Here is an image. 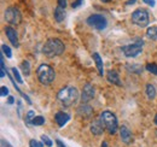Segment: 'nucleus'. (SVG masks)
Instances as JSON below:
<instances>
[{"instance_id": "7ed1b4c3", "label": "nucleus", "mask_w": 157, "mask_h": 147, "mask_svg": "<svg viewBox=\"0 0 157 147\" xmlns=\"http://www.w3.org/2000/svg\"><path fill=\"white\" fill-rule=\"evenodd\" d=\"M36 76H38V80L41 85L48 86L55 81L56 73H55L53 68L50 66L48 64H41L36 70Z\"/></svg>"}, {"instance_id": "f03ea898", "label": "nucleus", "mask_w": 157, "mask_h": 147, "mask_svg": "<svg viewBox=\"0 0 157 147\" xmlns=\"http://www.w3.org/2000/svg\"><path fill=\"white\" fill-rule=\"evenodd\" d=\"M64 43L59 39H50L42 47V53L46 57H57L64 52Z\"/></svg>"}, {"instance_id": "c9c22d12", "label": "nucleus", "mask_w": 157, "mask_h": 147, "mask_svg": "<svg viewBox=\"0 0 157 147\" xmlns=\"http://www.w3.org/2000/svg\"><path fill=\"white\" fill-rule=\"evenodd\" d=\"M56 144H57V146L58 147H67L63 142H62V141H60V140H56Z\"/></svg>"}, {"instance_id": "a19ab883", "label": "nucleus", "mask_w": 157, "mask_h": 147, "mask_svg": "<svg viewBox=\"0 0 157 147\" xmlns=\"http://www.w3.org/2000/svg\"><path fill=\"white\" fill-rule=\"evenodd\" d=\"M39 147H44V145H42L41 142H39Z\"/></svg>"}, {"instance_id": "6ab92c4d", "label": "nucleus", "mask_w": 157, "mask_h": 147, "mask_svg": "<svg viewBox=\"0 0 157 147\" xmlns=\"http://www.w3.org/2000/svg\"><path fill=\"white\" fill-rule=\"evenodd\" d=\"M126 68L128 69V71L134 74H141L143 73V66L139 64H127Z\"/></svg>"}, {"instance_id": "aec40b11", "label": "nucleus", "mask_w": 157, "mask_h": 147, "mask_svg": "<svg viewBox=\"0 0 157 147\" xmlns=\"http://www.w3.org/2000/svg\"><path fill=\"white\" fill-rule=\"evenodd\" d=\"M146 36L149 39H151V40L157 41V27H150L146 30Z\"/></svg>"}, {"instance_id": "e433bc0d", "label": "nucleus", "mask_w": 157, "mask_h": 147, "mask_svg": "<svg viewBox=\"0 0 157 147\" xmlns=\"http://www.w3.org/2000/svg\"><path fill=\"white\" fill-rule=\"evenodd\" d=\"M136 1H137V0H128V1L126 2V4H127V5H133V4L136 2Z\"/></svg>"}, {"instance_id": "c85d7f7f", "label": "nucleus", "mask_w": 157, "mask_h": 147, "mask_svg": "<svg viewBox=\"0 0 157 147\" xmlns=\"http://www.w3.org/2000/svg\"><path fill=\"white\" fill-rule=\"evenodd\" d=\"M0 95H1V96L9 95V88H7L6 86H2V87H1V89H0Z\"/></svg>"}, {"instance_id": "f8f14e48", "label": "nucleus", "mask_w": 157, "mask_h": 147, "mask_svg": "<svg viewBox=\"0 0 157 147\" xmlns=\"http://www.w3.org/2000/svg\"><path fill=\"white\" fill-rule=\"evenodd\" d=\"M120 136H121L122 142H124L127 145L132 142V133H131V130L127 128L126 126H122L120 128Z\"/></svg>"}, {"instance_id": "79ce46f5", "label": "nucleus", "mask_w": 157, "mask_h": 147, "mask_svg": "<svg viewBox=\"0 0 157 147\" xmlns=\"http://www.w3.org/2000/svg\"><path fill=\"white\" fill-rule=\"evenodd\" d=\"M156 135H157V130H156Z\"/></svg>"}, {"instance_id": "9d476101", "label": "nucleus", "mask_w": 157, "mask_h": 147, "mask_svg": "<svg viewBox=\"0 0 157 147\" xmlns=\"http://www.w3.org/2000/svg\"><path fill=\"white\" fill-rule=\"evenodd\" d=\"M5 34L9 39V41L12 43V46L15 47H18L20 46V42H18V36H17V32L12 28V27H5Z\"/></svg>"}, {"instance_id": "2f4dec72", "label": "nucleus", "mask_w": 157, "mask_h": 147, "mask_svg": "<svg viewBox=\"0 0 157 147\" xmlns=\"http://www.w3.org/2000/svg\"><path fill=\"white\" fill-rule=\"evenodd\" d=\"M29 147H39V142L36 140H30L29 141Z\"/></svg>"}, {"instance_id": "4be33fe9", "label": "nucleus", "mask_w": 157, "mask_h": 147, "mask_svg": "<svg viewBox=\"0 0 157 147\" xmlns=\"http://www.w3.org/2000/svg\"><path fill=\"white\" fill-rule=\"evenodd\" d=\"M36 116H35V113H34V111H28V113H27V116H25V123L28 124V126H30V124H33V121H34V118H35Z\"/></svg>"}, {"instance_id": "a211bd4d", "label": "nucleus", "mask_w": 157, "mask_h": 147, "mask_svg": "<svg viewBox=\"0 0 157 147\" xmlns=\"http://www.w3.org/2000/svg\"><path fill=\"white\" fill-rule=\"evenodd\" d=\"M146 95H147V98L150 100H154L155 99V96H156V89H155L154 85H151V83H147L146 85Z\"/></svg>"}, {"instance_id": "ddd939ff", "label": "nucleus", "mask_w": 157, "mask_h": 147, "mask_svg": "<svg viewBox=\"0 0 157 147\" xmlns=\"http://www.w3.org/2000/svg\"><path fill=\"white\" fill-rule=\"evenodd\" d=\"M104 124H103V122L100 121V118L99 119H94L92 123H91V131L94 134V135H101L103 134V131H104Z\"/></svg>"}, {"instance_id": "473e14b6", "label": "nucleus", "mask_w": 157, "mask_h": 147, "mask_svg": "<svg viewBox=\"0 0 157 147\" xmlns=\"http://www.w3.org/2000/svg\"><path fill=\"white\" fill-rule=\"evenodd\" d=\"M57 1H58V6L65 9V6H67V0H57Z\"/></svg>"}, {"instance_id": "f257e3e1", "label": "nucleus", "mask_w": 157, "mask_h": 147, "mask_svg": "<svg viewBox=\"0 0 157 147\" xmlns=\"http://www.w3.org/2000/svg\"><path fill=\"white\" fill-rule=\"evenodd\" d=\"M57 99L64 107L73 106L78 99V92L75 87H64L57 94Z\"/></svg>"}, {"instance_id": "c756f323", "label": "nucleus", "mask_w": 157, "mask_h": 147, "mask_svg": "<svg viewBox=\"0 0 157 147\" xmlns=\"http://www.w3.org/2000/svg\"><path fill=\"white\" fill-rule=\"evenodd\" d=\"M82 4H83V0H75V1L73 2L71 7H73V9H76V7H78V6H81Z\"/></svg>"}, {"instance_id": "1a4fd4ad", "label": "nucleus", "mask_w": 157, "mask_h": 147, "mask_svg": "<svg viewBox=\"0 0 157 147\" xmlns=\"http://www.w3.org/2000/svg\"><path fill=\"white\" fill-rule=\"evenodd\" d=\"M94 94H96L94 87H93L91 83H86V85L83 86L82 93H81V103H82V104H87L90 100L93 99Z\"/></svg>"}, {"instance_id": "4c0bfd02", "label": "nucleus", "mask_w": 157, "mask_h": 147, "mask_svg": "<svg viewBox=\"0 0 157 147\" xmlns=\"http://www.w3.org/2000/svg\"><path fill=\"white\" fill-rule=\"evenodd\" d=\"M101 147H108V144H106L105 141H103V142H101Z\"/></svg>"}, {"instance_id": "f704fd0d", "label": "nucleus", "mask_w": 157, "mask_h": 147, "mask_svg": "<svg viewBox=\"0 0 157 147\" xmlns=\"http://www.w3.org/2000/svg\"><path fill=\"white\" fill-rule=\"evenodd\" d=\"M7 103H9V104H13V103H15V98L10 95V96L7 98Z\"/></svg>"}, {"instance_id": "72a5a7b5", "label": "nucleus", "mask_w": 157, "mask_h": 147, "mask_svg": "<svg viewBox=\"0 0 157 147\" xmlns=\"http://www.w3.org/2000/svg\"><path fill=\"white\" fill-rule=\"evenodd\" d=\"M143 1H144V2H146L147 5H150L151 7H152V6H155V0H143Z\"/></svg>"}, {"instance_id": "cd10ccee", "label": "nucleus", "mask_w": 157, "mask_h": 147, "mask_svg": "<svg viewBox=\"0 0 157 147\" xmlns=\"http://www.w3.org/2000/svg\"><path fill=\"white\" fill-rule=\"evenodd\" d=\"M41 140H42V142H44V144H45L47 147H51L52 145H53L52 140H51V139H50L47 135H42V136H41Z\"/></svg>"}, {"instance_id": "6e6552de", "label": "nucleus", "mask_w": 157, "mask_h": 147, "mask_svg": "<svg viewBox=\"0 0 157 147\" xmlns=\"http://www.w3.org/2000/svg\"><path fill=\"white\" fill-rule=\"evenodd\" d=\"M87 24L97 30H104L108 25V22H106V18L101 15H91L88 18L86 19Z\"/></svg>"}, {"instance_id": "58836bf2", "label": "nucleus", "mask_w": 157, "mask_h": 147, "mask_svg": "<svg viewBox=\"0 0 157 147\" xmlns=\"http://www.w3.org/2000/svg\"><path fill=\"white\" fill-rule=\"evenodd\" d=\"M154 122H155V124H157V113L156 116H155V118H154Z\"/></svg>"}, {"instance_id": "9b49d317", "label": "nucleus", "mask_w": 157, "mask_h": 147, "mask_svg": "<svg viewBox=\"0 0 157 147\" xmlns=\"http://www.w3.org/2000/svg\"><path fill=\"white\" fill-rule=\"evenodd\" d=\"M78 113L83 118H91L93 115V109L87 104H81L78 107Z\"/></svg>"}, {"instance_id": "dca6fc26", "label": "nucleus", "mask_w": 157, "mask_h": 147, "mask_svg": "<svg viewBox=\"0 0 157 147\" xmlns=\"http://www.w3.org/2000/svg\"><path fill=\"white\" fill-rule=\"evenodd\" d=\"M92 58H93V60H94V63H96V66H97V70H98L99 75L103 76V75H104V65H103V59H101V57L99 55V53L94 52V53L92 55Z\"/></svg>"}, {"instance_id": "412c9836", "label": "nucleus", "mask_w": 157, "mask_h": 147, "mask_svg": "<svg viewBox=\"0 0 157 147\" xmlns=\"http://www.w3.org/2000/svg\"><path fill=\"white\" fill-rule=\"evenodd\" d=\"M21 69H22V71L25 76H29V74H30V64H29V62L28 60H23L21 63Z\"/></svg>"}, {"instance_id": "39448f33", "label": "nucleus", "mask_w": 157, "mask_h": 147, "mask_svg": "<svg viewBox=\"0 0 157 147\" xmlns=\"http://www.w3.org/2000/svg\"><path fill=\"white\" fill-rule=\"evenodd\" d=\"M132 22L140 27V28H145L149 25V12L145 9H138L132 13Z\"/></svg>"}, {"instance_id": "7c9ffc66", "label": "nucleus", "mask_w": 157, "mask_h": 147, "mask_svg": "<svg viewBox=\"0 0 157 147\" xmlns=\"http://www.w3.org/2000/svg\"><path fill=\"white\" fill-rule=\"evenodd\" d=\"M0 144H1V147H12V145H11L9 141H6L5 139H1Z\"/></svg>"}, {"instance_id": "393cba45", "label": "nucleus", "mask_w": 157, "mask_h": 147, "mask_svg": "<svg viewBox=\"0 0 157 147\" xmlns=\"http://www.w3.org/2000/svg\"><path fill=\"white\" fill-rule=\"evenodd\" d=\"M1 50H2V53L6 55L7 58H11L12 57V52H11V48L7 46V45H1Z\"/></svg>"}, {"instance_id": "a878e982", "label": "nucleus", "mask_w": 157, "mask_h": 147, "mask_svg": "<svg viewBox=\"0 0 157 147\" xmlns=\"http://www.w3.org/2000/svg\"><path fill=\"white\" fill-rule=\"evenodd\" d=\"M12 70V75H13V78L18 82V83H23V80H22V77H21V75L20 73H18V70L16 69V68H12L11 69Z\"/></svg>"}, {"instance_id": "b1692460", "label": "nucleus", "mask_w": 157, "mask_h": 147, "mask_svg": "<svg viewBox=\"0 0 157 147\" xmlns=\"http://www.w3.org/2000/svg\"><path fill=\"white\" fill-rule=\"evenodd\" d=\"M4 53L1 52V55H0V64H1V71H0V77H5V71H6V68H5V62H4Z\"/></svg>"}, {"instance_id": "20e7f679", "label": "nucleus", "mask_w": 157, "mask_h": 147, "mask_svg": "<svg viewBox=\"0 0 157 147\" xmlns=\"http://www.w3.org/2000/svg\"><path fill=\"white\" fill-rule=\"evenodd\" d=\"M100 121L103 122L105 129L109 131V134H115L118 129V123L116 116L110 111H103L100 113Z\"/></svg>"}, {"instance_id": "0eeeda50", "label": "nucleus", "mask_w": 157, "mask_h": 147, "mask_svg": "<svg viewBox=\"0 0 157 147\" xmlns=\"http://www.w3.org/2000/svg\"><path fill=\"white\" fill-rule=\"evenodd\" d=\"M4 17L5 21L9 23V24H20L21 21H22V15H21L20 10L15 6H10L5 10V13H4Z\"/></svg>"}, {"instance_id": "5701e85b", "label": "nucleus", "mask_w": 157, "mask_h": 147, "mask_svg": "<svg viewBox=\"0 0 157 147\" xmlns=\"http://www.w3.org/2000/svg\"><path fill=\"white\" fill-rule=\"evenodd\" d=\"M145 69H146L149 73L154 74V75H156L157 76V65L155 64V63H149V64H146Z\"/></svg>"}, {"instance_id": "4468645a", "label": "nucleus", "mask_w": 157, "mask_h": 147, "mask_svg": "<svg viewBox=\"0 0 157 147\" xmlns=\"http://www.w3.org/2000/svg\"><path fill=\"white\" fill-rule=\"evenodd\" d=\"M55 119H56V122H57L58 127H64V126L67 124V122L70 119V116H69L68 113L63 112V111H59V112L56 113Z\"/></svg>"}, {"instance_id": "2eb2a0df", "label": "nucleus", "mask_w": 157, "mask_h": 147, "mask_svg": "<svg viewBox=\"0 0 157 147\" xmlns=\"http://www.w3.org/2000/svg\"><path fill=\"white\" fill-rule=\"evenodd\" d=\"M106 77H108V80H109L110 83L116 85V86H122V82L120 80V76H118L116 70H109L108 74H106Z\"/></svg>"}, {"instance_id": "423d86ee", "label": "nucleus", "mask_w": 157, "mask_h": 147, "mask_svg": "<svg viewBox=\"0 0 157 147\" xmlns=\"http://www.w3.org/2000/svg\"><path fill=\"white\" fill-rule=\"evenodd\" d=\"M143 45H144L143 40H137L134 43L123 46L121 50L127 58H134V57H137L143 52Z\"/></svg>"}, {"instance_id": "ea45409f", "label": "nucleus", "mask_w": 157, "mask_h": 147, "mask_svg": "<svg viewBox=\"0 0 157 147\" xmlns=\"http://www.w3.org/2000/svg\"><path fill=\"white\" fill-rule=\"evenodd\" d=\"M100 1H103V2H109V1H111V0H100Z\"/></svg>"}, {"instance_id": "f3484780", "label": "nucleus", "mask_w": 157, "mask_h": 147, "mask_svg": "<svg viewBox=\"0 0 157 147\" xmlns=\"http://www.w3.org/2000/svg\"><path fill=\"white\" fill-rule=\"evenodd\" d=\"M53 16H55V19L58 22V23H62L64 19H65V9L64 7H60V6H57L56 9H55V13H53Z\"/></svg>"}, {"instance_id": "bb28decb", "label": "nucleus", "mask_w": 157, "mask_h": 147, "mask_svg": "<svg viewBox=\"0 0 157 147\" xmlns=\"http://www.w3.org/2000/svg\"><path fill=\"white\" fill-rule=\"evenodd\" d=\"M44 123H45V118L42 116H36L34 118V121H33V124L34 126H42Z\"/></svg>"}]
</instances>
